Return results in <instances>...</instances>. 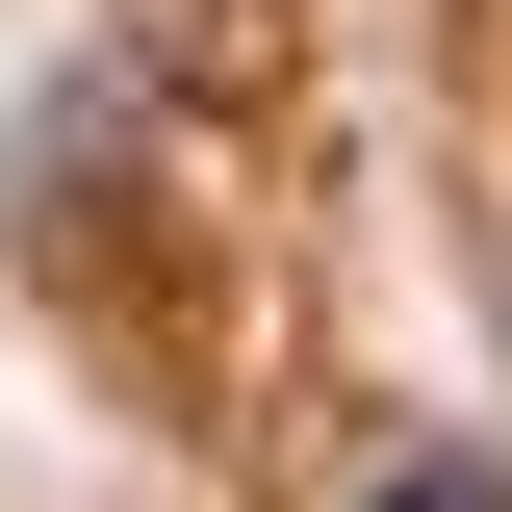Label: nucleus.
Instances as JSON below:
<instances>
[{
	"label": "nucleus",
	"instance_id": "1",
	"mask_svg": "<svg viewBox=\"0 0 512 512\" xmlns=\"http://www.w3.org/2000/svg\"><path fill=\"white\" fill-rule=\"evenodd\" d=\"M333 512H512V461H461V436H410V461H359Z\"/></svg>",
	"mask_w": 512,
	"mask_h": 512
}]
</instances>
